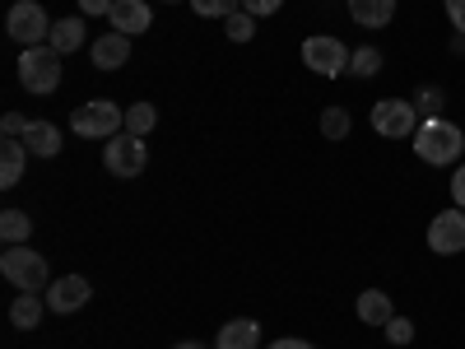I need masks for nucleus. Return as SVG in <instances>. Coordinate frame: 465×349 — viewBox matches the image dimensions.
I'll return each mask as SVG.
<instances>
[{
  "label": "nucleus",
  "mask_w": 465,
  "mask_h": 349,
  "mask_svg": "<svg viewBox=\"0 0 465 349\" xmlns=\"http://www.w3.org/2000/svg\"><path fill=\"white\" fill-rule=\"evenodd\" d=\"M24 159H28L24 140H5V145H0V186H15L24 177Z\"/></svg>",
  "instance_id": "a211bd4d"
},
{
  "label": "nucleus",
  "mask_w": 465,
  "mask_h": 349,
  "mask_svg": "<svg viewBox=\"0 0 465 349\" xmlns=\"http://www.w3.org/2000/svg\"><path fill=\"white\" fill-rule=\"evenodd\" d=\"M10 322H15L19 331H33L37 322H43V298H37V294H19V298L10 303Z\"/></svg>",
  "instance_id": "aec40b11"
},
{
  "label": "nucleus",
  "mask_w": 465,
  "mask_h": 349,
  "mask_svg": "<svg viewBox=\"0 0 465 349\" xmlns=\"http://www.w3.org/2000/svg\"><path fill=\"white\" fill-rule=\"evenodd\" d=\"M47 47H56L61 56L80 52V47H84V19H56V24H52V37H47Z\"/></svg>",
  "instance_id": "f3484780"
},
{
  "label": "nucleus",
  "mask_w": 465,
  "mask_h": 349,
  "mask_svg": "<svg viewBox=\"0 0 465 349\" xmlns=\"http://www.w3.org/2000/svg\"><path fill=\"white\" fill-rule=\"evenodd\" d=\"M381 331H386V340H391V344H410L414 340V322L410 317H391Z\"/></svg>",
  "instance_id": "a878e982"
},
{
  "label": "nucleus",
  "mask_w": 465,
  "mask_h": 349,
  "mask_svg": "<svg viewBox=\"0 0 465 349\" xmlns=\"http://www.w3.org/2000/svg\"><path fill=\"white\" fill-rule=\"evenodd\" d=\"M344 5L359 28H386L396 19V0H344Z\"/></svg>",
  "instance_id": "4468645a"
},
{
  "label": "nucleus",
  "mask_w": 465,
  "mask_h": 349,
  "mask_svg": "<svg viewBox=\"0 0 465 349\" xmlns=\"http://www.w3.org/2000/svg\"><path fill=\"white\" fill-rule=\"evenodd\" d=\"M223 33L232 37V43H252V33H256V19H252L247 10H238V15H228V19H223Z\"/></svg>",
  "instance_id": "393cba45"
},
{
  "label": "nucleus",
  "mask_w": 465,
  "mask_h": 349,
  "mask_svg": "<svg viewBox=\"0 0 465 349\" xmlns=\"http://www.w3.org/2000/svg\"><path fill=\"white\" fill-rule=\"evenodd\" d=\"M368 122H372V131L386 135V140H410V135L419 131V112H414V103H405V98H377Z\"/></svg>",
  "instance_id": "0eeeda50"
},
{
  "label": "nucleus",
  "mask_w": 465,
  "mask_h": 349,
  "mask_svg": "<svg viewBox=\"0 0 465 349\" xmlns=\"http://www.w3.org/2000/svg\"><path fill=\"white\" fill-rule=\"evenodd\" d=\"M89 294L94 289H89L84 275H61V280L47 284V307H52V313H61V317L65 313H80V307L89 303Z\"/></svg>",
  "instance_id": "9d476101"
},
{
  "label": "nucleus",
  "mask_w": 465,
  "mask_h": 349,
  "mask_svg": "<svg viewBox=\"0 0 465 349\" xmlns=\"http://www.w3.org/2000/svg\"><path fill=\"white\" fill-rule=\"evenodd\" d=\"M265 349H317V344H307V340H293V335H284V340H275V344H265Z\"/></svg>",
  "instance_id": "2f4dec72"
},
{
  "label": "nucleus",
  "mask_w": 465,
  "mask_h": 349,
  "mask_svg": "<svg viewBox=\"0 0 465 349\" xmlns=\"http://www.w3.org/2000/svg\"><path fill=\"white\" fill-rule=\"evenodd\" d=\"M24 145H28L33 159H56V154H61V131L52 122H28Z\"/></svg>",
  "instance_id": "dca6fc26"
},
{
  "label": "nucleus",
  "mask_w": 465,
  "mask_h": 349,
  "mask_svg": "<svg viewBox=\"0 0 465 349\" xmlns=\"http://www.w3.org/2000/svg\"><path fill=\"white\" fill-rule=\"evenodd\" d=\"M429 252H438V256H460L465 252V210H442L429 224Z\"/></svg>",
  "instance_id": "1a4fd4ad"
},
{
  "label": "nucleus",
  "mask_w": 465,
  "mask_h": 349,
  "mask_svg": "<svg viewBox=\"0 0 465 349\" xmlns=\"http://www.w3.org/2000/svg\"><path fill=\"white\" fill-rule=\"evenodd\" d=\"M322 135L326 140H344L349 135V112L344 107H326L322 112Z\"/></svg>",
  "instance_id": "b1692460"
},
{
  "label": "nucleus",
  "mask_w": 465,
  "mask_h": 349,
  "mask_svg": "<svg viewBox=\"0 0 465 349\" xmlns=\"http://www.w3.org/2000/svg\"><path fill=\"white\" fill-rule=\"evenodd\" d=\"M28 238H33L28 210H5V214H0V243H5V247H19V243H28Z\"/></svg>",
  "instance_id": "6ab92c4d"
},
{
  "label": "nucleus",
  "mask_w": 465,
  "mask_h": 349,
  "mask_svg": "<svg viewBox=\"0 0 465 349\" xmlns=\"http://www.w3.org/2000/svg\"><path fill=\"white\" fill-rule=\"evenodd\" d=\"M0 131H5V140H24V131H28V122H24V116H19V112H5V116H0Z\"/></svg>",
  "instance_id": "bb28decb"
},
{
  "label": "nucleus",
  "mask_w": 465,
  "mask_h": 349,
  "mask_svg": "<svg viewBox=\"0 0 465 349\" xmlns=\"http://www.w3.org/2000/svg\"><path fill=\"white\" fill-rule=\"evenodd\" d=\"M173 349H210V344H201V340H182V344H173Z\"/></svg>",
  "instance_id": "72a5a7b5"
},
{
  "label": "nucleus",
  "mask_w": 465,
  "mask_h": 349,
  "mask_svg": "<svg viewBox=\"0 0 465 349\" xmlns=\"http://www.w3.org/2000/svg\"><path fill=\"white\" fill-rule=\"evenodd\" d=\"M103 168H107L112 177H140V173L149 168V149H144V135H131V131L112 135V140L103 145Z\"/></svg>",
  "instance_id": "39448f33"
},
{
  "label": "nucleus",
  "mask_w": 465,
  "mask_h": 349,
  "mask_svg": "<svg viewBox=\"0 0 465 349\" xmlns=\"http://www.w3.org/2000/svg\"><path fill=\"white\" fill-rule=\"evenodd\" d=\"M153 126H159V107L153 103H131L126 107V131L131 135H149Z\"/></svg>",
  "instance_id": "412c9836"
},
{
  "label": "nucleus",
  "mask_w": 465,
  "mask_h": 349,
  "mask_svg": "<svg viewBox=\"0 0 465 349\" xmlns=\"http://www.w3.org/2000/svg\"><path fill=\"white\" fill-rule=\"evenodd\" d=\"M349 52L340 37H307L302 43V65L312 70V75H326V80H335V75H344L349 70Z\"/></svg>",
  "instance_id": "6e6552de"
},
{
  "label": "nucleus",
  "mask_w": 465,
  "mask_h": 349,
  "mask_svg": "<svg viewBox=\"0 0 465 349\" xmlns=\"http://www.w3.org/2000/svg\"><path fill=\"white\" fill-rule=\"evenodd\" d=\"M0 275H5L19 294H37V289H47L52 284V270H47V256L43 252H33L28 243L19 247H5L0 252Z\"/></svg>",
  "instance_id": "f03ea898"
},
{
  "label": "nucleus",
  "mask_w": 465,
  "mask_h": 349,
  "mask_svg": "<svg viewBox=\"0 0 465 349\" xmlns=\"http://www.w3.org/2000/svg\"><path fill=\"white\" fill-rule=\"evenodd\" d=\"M5 33L15 37L19 47H43L52 37V19L37 0H15L10 5V19H5Z\"/></svg>",
  "instance_id": "423d86ee"
},
{
  "label": "nucleus",
  "mask_w": 465,
  "mask_h": 349,
  "mask_svg": "<svg viewBox=\"0 0 465 349\" xmlns=\"http://www.w3.org/2000/svg\"><path fill=\"white\" fill-rule=\"evenodd\" d=\"M107 24H112L116 33L135 37V33H144V28L153 24V10H149V0H116L112 15H107Z\"/></svg>",
  "instance_id": "9b49d317"
},
{
  "label": "nucleus",
  "mask_w": 465,
  "mask_h": 349,
  "mask_svg": "<svg viewBox=\"0 0 465 349\" xmlns=\"http://www.w3.org/2000/svg\"><path fill=\"white\" fill-rule=\"evenodd\" d=\"M451 201H456V210H465V168L451 173Z\"/></svg>",
  "instance_id": "c756f323"
},
{
  "label": "nucleus",
  "mask_w": 465,
  "mask_h": 349,
  "mask_svg": "<svg viewBox=\"0 0 465 349\" xmlns=\"http://www.w3.org/2000/svg\"><path fill=\"white\" fill-rule=\"evenodd\" d=\"M116 0H80V15H112Z\"/></svg>",
  "instance_id": "7c9ffc66"
},
{
  "label": "nucleus",
  "mask_w": 465,
  "mask_h": 349,
  "mask_svg": "<svg viewBox=\"0 0 465 349\" xmlns=\"http://www.w3.org/2000/svg\"><path fill=\"white\" fill-rule=\"evenodd\" d=\"M256 344H261V322L252 317H232L214 335V349H256Z\"/></svg>",
  "instance_id": "f8f14e48"
},
{
  "label": "nucleus",
  "mask_w": 465,
  "mask_h": 349,
  "mask_svg": "<svg viewBox=\"0 0 465 349\" xmlns=\"http://www.w3.org/2000/svg\"><path fill=\"white\" fill-rule=\"evenodd\" d=\"M419 107H423V112H433V107H442V94H433V89H429V94H423V103H419Z\"/></svg>",
  "instance_id": "473e14b6"
},
{
  "label": "nucleus",
  "mask_w": 465,
  "mask_h": 349,
  "mask_svg": "<svg viewBox=\"0 0 465 349\" xmlns=\"http://www.w3.org/2000/svg\"><path fill=\"white\" fill-rule=\"evenodd\" d=\"M191 10L201 19H228V15L242 10V0H191Z\"/></svg>",
  "instance_id": "5701e85b"
},
{
  "label": "nucleus",
  "mask_w": 465,
  "mask_h": 349,
  "mask_svg": "<svg viewBox=\"0 0 465 349\" xmlns=\"http://www.w3.org/2000/svg\"><path fill=\"white\" fill-rule=\"evenodd\" d=\"M354 313H359L363 326H386V322L396 317V307H391V298H386V289H363Z\"/></svg>",
  "instance_id": "2eb2a0df"
},
{
  "label": "nucleus",
  "mask_w": 465,
  "mask_h": 349,
  "mask_svg": "<svg viewBox=\"0 0 465 349\" xmlns=\"http://www.w3.org/2000/svg\"><path fill=\"white\" fill-rule=\"evenodd\" d=\"M70 131L84 135V140H112L126 131V107H116L112 98H94V103H80L70 112Z\"/></svg>",
  "instance_id": "7ed1b4c3"
},
{
  "label": "nucleus",
  "mask_w": 465,
  "mask_h": 349,
  "mask_svg": "<svg viewBox=\"0 0 465 349\" xmlns=\"http://www.w3.org/2000/svg\"><path fill=\"white\" fill-rule=\"evenodd\" d=\"M377 70H381V52L377 47H359L354 56H349V75H359V80H372Z\"/></svg>",
  "instance_id": "4be33fe9"
},
{
  "label": "nucleus",
  "mask_w": 465,
  "mask_h": 349,
  "mask_svg": "<svg viewBox=\"0 0 465 349\" xmlns=\"http://www.w3.org/2000/svg\"><path fill=\"white\" fill-rule=\"evenodd\" d=\"M61 52L56 47H24V56H19V85L28 89V94H56V85H61Z\"/></svg>",
  "instance_id": "20e7f679"
},
{
  "label": "nucleus",
  "mask_w": 465,
  "mask_h": 349,
  "mask_svg": "<svg viewBox=\"0 0 465 349\" xmlns=\"http://www.w3.org/2000/svg\"><path fill=\"white\" fill-rule=\"evenodd\" d=\"M414 154L423 164H433V168H447L456 164L460 154H465V135L456 122H442V116H429L419 131H414Z\"/></svg>",
  "instance_id": "f257e3e1"
},
{
  "label": "nucleus",
  "mask_w": 465,
  "mask_h": 349,
  "mask_svg": "<svg viewBox=\"0 0 465 349\" xmlns=\"http://www.w3.org/2000/svg\"><path fill=\"white\" fill-rule=\"evenodd\" d=\"M126 61H131V37L126 33L112 28V33H103L98 43H94V65L98 70H122Z\"/></svg>",
  "instance_id": "ddd939ff"
},
{
  "label": "nucleus",
  "mask_w": 465,
  "mask_h": 349,
  "mask_svg": "<svg viewBox=\"0 0 465 349\" xmlns=\"http://www.w3.org/2000/svg\"><path fill=\"white\" fill-rule=\"evenodd\" d=\"M284 5V0H242V10L252 15V19H265V15H275Z\"/></svg>",
  "instance_id": "cd10ccee"
},
{
  "label": "nucleus",
  "mask_w": 465,
  "mask_h": 349,
  "mask_svg": "<svg viewBox=\"0 0 465 349\" xmlns=\"http://www.w3.org/2000/svg\"><path fill=\"white\" fill-rule=\"evenodd\" d=\"M447 19H451V28L465 37V0H447Z\"/></svg>",
  "instance_id": "c85d7f7f"
}]
</instances>
